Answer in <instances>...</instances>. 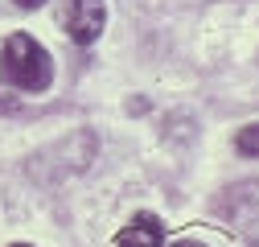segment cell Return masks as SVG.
Wrapping results in <instances>:
<instances>
[{
	"label": "cell",
	"instance_id": "cell-1",
	"mask_svg": "<svg viewBox=\"0 0 259 247\" xmlns=\"http://www.w3.org/2000/svg\"><path fill=\"white\" fill-rule=\"evenodd\" d=\"M0 74L9 87L29 91V95H41L54 83V62L46 54V46H37L29 33H13L0 50Z\"/></svg>",
	"mask_w": 259,
	"mask_h": 247
},
{
	"label": "cell",
	"instance_id": "cell-2",
	"mask_svg": "<svg viewBox=\"0 0 259 247\" xmlns=\"http://www.w3.org/2000/svg\"><path fill=\"white\" fill-rule=\"evenodd\" d=\"M214 214L226 231L243 235L247 243L259 247V181H239L231 185L218 202H214Z\"/></svg>",
	"mask_w": 259,
	"mask_h": 247
},
{
	"label": "cell",
	"instance_id": "cell-3",
	"mask_svg": "<svg viewBox=\"0 0 259 247\" xmlns=\"http://www.w3.org/2000/svg\"><path fill=\"white\" fill-rule=\"evenodd\" d=\"M62 21H66L70 42L91 46L95 37L103 33V25H107V5H103V0H66V9H62Z\"/></svg>",
	"mask_w": 259,
	"mask_h": 247
},
{
	"label": "cell",
	"instance_id": "cell-4",
	"mask_svg": "<svg viewBox=\"0 0 259 247\" xmlns=\"http://www.w3.org/2000/svg\"><path fill=\"white\" fill-rule=\"evenodd\" d=\"M160 243H165V227H160L156 214H136L115 235V247H160Z\"/></svg>",
	"mask_w": 259,
	"mask_h": 247
},
{
	"label": "cell",
	"instance_id": "cell-5",
	"mask_svg": "<svg viewBox=\"0 0 259 247\" xmlns=\"http://www.w3.org/2000/svg\"><path fill=\"white\" fill-rule=\"evenodd\" d=\"M235 148L243 152V157H259V124H247V128H239Z\"/></svg>",
	"mask_w": 259,
	"mask_h": 247
},
{
	"label": "cell",
	"instance_id": "cell-6",
	"mask_svg": "<svg viewBox=\"0 0 259 247\" xmlns=\"http://www.w3.org/2000/svg\"><path fill=\"white\" fill-rule=\"evenodd\" d=\"M21 9H37V5H46V0H17Z\"/></svg>",
	"mask_w": 259,
	"mask_h": 247
},
{
	"label": "cell",
	"instance_id": "cell-7",
	"mask_svg": "<svg viewBox=\"0 0 259 247\" xmlns=\"http://www.w3.org/2000/svg\"><path fill=\"white\" fill-rule=\"evenodd\" d=\"M169 247H202V243H193V239H181V243H169Z\"/></svg>",
	"mask_w": 259,
	"mask_h": 247
},
{
	"label": "cell",
	"instance_id": "cell-8",
	"mask_svg": "<svg viewBox=\"0 0 259 247\" xmlns=\"http://www.w3.org/2000/svg\"><path fill=\"white\" fill-rule=\"evenodd\" d=\"M13 247H29V243H13Z\"/></svg>",
	"mask_w": 259,
	"mask_h": 247
},
{
	"label": "cell",
	"instance_id": "cell-9",
	"mask_svg": "<svg viewBox=\"0 0 259 247\" xmlns=\"http://www.w3.org/2000/svg\"><path fill=\"white\" fill-rule=\"evenodd\" d=\"M0 107H5V95H0Z\"/></svg>",
	"mask_w": 259,
	"mask_h": 247
}]
</instances>
